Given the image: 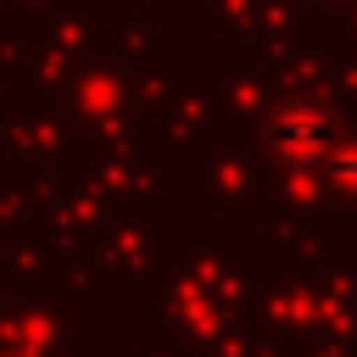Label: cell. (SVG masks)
<instances>
[{
  "instance_id": "obj_1",
  "label": "cell",
  "mask_w": 357,
  "mask_h": 357,
  "mask_svg": "<svg viewBox=\"0 0 357 357\" xmlns=\"http://www.w3.org/2000/svg\"><path fill=\"white\" fill-rule=\"evenodd\" d=\"M262 139L301 173H318L324 184H340V190H357V139L329 117L324 100L312 95H284L273 100L268 123H262Z\"/></svg>"
}]
</instances>
